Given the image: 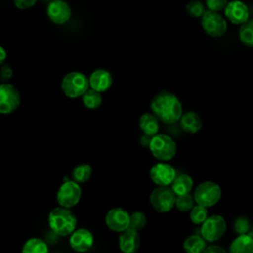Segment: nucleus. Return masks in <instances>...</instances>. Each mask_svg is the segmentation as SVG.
Returning a JSON list of instances; mask_svg holds the SVG:
<instances>
[{
    "mask_svg": "<svg viewBox=\"0 0 253 253\" xmlns=\"http://www.w3.org/2000/svg\"><path fill=\"white\" fill-rule=\"evenodd\" d=\"M150 109L159 121L167 125L177 123L183 114L180 100L169 91H161L156 94L150 102Z\"/></svg>",
    "mask_w": 253,
    "mask_h": 253,
    "instance_id": "obj_1",
    "label": "nucleus"
},
{
    "mask_svg": "<svg viewBox=\"0 0 253 253\" xmlns=\"http://www.w3.org/2000/svg\"><path fill=\"white\" fill-rule=\"evenodd\" d=\"M76 224L77 218L68 208H54L48 214V225L59 236L69 235L76 228Z\"/></svg>",
    "mask_w": 253,
    "mask_h": 253,
    "instance_id": "obj_2",
    "label": "nucleus"
},
{
    "mask_svg": "<svg viewBox=\"0 0 253 253\" xmlns=\"http://www.w3.org/2000/svg\"><path fill=\"white\" fill-rule=\"evenodd\" d=\"M148 147L151 154L160 161H169L176 155L177 145L172 137L166 134H154L150 137Z\"/></svg>",
    "mask_w": 253,
    "mask_h": 253,
    "instance_id": "obj_3",
    "label": "nucleus"
},
{
    "mask_svg": "<svg viewBox=\"0 0 253 253\" xmlns=\"http://www.w3.org/2000/svg\"><path fill=\"white\" fill-rule=\"evenodd\" d=\"M89 89L87 76L80 71L67 73L61 81V90L68 98L75 99L81 97Z\"/></svg>",
    "mask_w": 253,
    "mask_h": 253,
    "instance_id": "obj_4",
    "label": "nucleus"
},
{
    "mask_svg": "<svg viewBox=\"0 0 253 253\" xmlns=\"http://www.w3.org/2000/svg\"><path fill=\"white\" fill-rule=\"evenodd\" d=\"M194 201L203 207L214 206L221 198V189L218 184L212 181L202 182L195 190Z\"/></svg>",
    "mask_w": 253,
    "mask_h": 253,
    "instance_id": "obj_5",
    "label": "nucleus"
},
{
    "mask_svg": "<svg viewBox=\"0 0 253 253\" xmlns=\"http://www.w3.org/2000/svg\"><path fill=\"white\" fill-rule=\"evenodd\" d=\"M176 195L168 186H158L155 188L150 196L149 202L152 208L158 212H168L175 206Z\"/></svg>",
    "mask_w": 253,
    "mask_h": 253,
    "instance_id": "obj_6",
    "label": "nucleus"
},
{
    "mask_svg": "<svg viewBox=\"0 0 253 253\" xmlns=\"http://www.w3.org/2000/svg\"><path fill=\"white\" fill-rule=\"evenodd\" d=\"M201 224V236L209 242H214L220 239L226 231V221L218 214L207 216Z\"/></svg>",
    "mask_w": 253,
    "mask_h": 253,
    "instance_id": "obj_7",
    "label": "nucleus"
},
{
    "mask_svg": "<svg viewBox=\"0 0 253 253\" xmlns=\"http://www.w3.org/2000/svg\"><path fill=\"white\" fill-rule=\"evenodd\" d=\"M201 25L203 30L211 37H221L227 29L225 19L215 11L206 10L201 16Z\"/></svg>",
    "mask_w": 253,
    "mask_h": 253,
    "instance_id": "obj_8",
    "label": "nucleus"
},
{
    "mask_svg": "<svg viewBox=\"0 0 253 253\" xmlns=\"http://www.w3.org/2000/svg\"><path fill=\"white\" fill-rule=\"evenodd\" d=\"M81 198V187L75 181H66L58 189L56 200L60 207L71 209L76 206Z\"/></svg>",
    "mask_w": 253,
    "mask_h": 253,
    "instance_id": "obj_9",
    "label": "nucleus"
},
{
    "mask_svg": "<svg viewBox=\"0 0 253 253\" xmlns=\"http://www.w3.org/2000/svg\"><path fill=\"white\" fill-rule=\"evenodd\" d=\"M21 103V96L16 87L12 84L0 85V114L13 113Z\"/></svg>",
    "mask_w": 253,
    "mask_h": 253,
    "instance_id": "obj_10",
    "label": "nucleus"
},
{
    "mask_svg": "<svg viewBox=\"0 0 253 253\" xmlns=\"http://www.w3.org/2000/svg\"><path fill=\"white\" fill-rule=\"evenodd\" d=\"M175 176L176 170L172 165L166 163V161L154 164L149 171L150 179L157 186H169Z\"/></svg>",
    "mask_w": 253,
    "mask_h": 253,
    "instance_id": "obj_11",
    "label": "nucleus"
},
{
    "mask_svg": "<svg viewBox=\"0 0 253 253\" xmlns=\"http://www.w3.org/2000/svg\"><path fill=\"white\" fill-rule=\"evenodd\" d=\"M46 14L52 23L63 25L68 22L71 17V8L68 3L63 0H52L46 8Z\"/></svg>",
    "mask_w": 253,
    "mask_h": 253,
    "instance_id": "obj_12",
    "label": "nucleus"
},
{
    "mask_svg": "<svg viewBox=\"0 0 253 253\" xmlns=\"http://www.w3.org/2000/svg\"><path fill=\"white\" fill-rule=\"evenodd\" d=\"M105 220L110 230L122 232L128 227L129 213L122 208H114L107 212Z\"/></svg>",
    "mask_w": 253,
    "mask_h": 253,
    "instance_id": "obj_13",
    "label": "nucleus"
},
{
    "mask_svg": "<svg viewBox=\"0 0 253 253\" xmlns=\"http://www.w3.org/2000/svg\"><path fill=\"white\" fill-rule=\"evenodd\" d=\"M223 10L225 17L233 24L241 25L249 19V9L247 5L240 0L227 2Z\"/></svg>",
    "mask_w": 253,
    "mask_h": 253,
    "instance_id": "obj_14",
    "label": "nucleus"
},
{
    "mask_svg": "<svg viewBox=\"0 0 253 253\" xmlns=\"http://www.w3.org/2000/svg\"><path fill=\"white\" fill-rule=\"evenodd\" d=\"M69 235L70 247L77 252H85L89 250L94 243L93 234L86 228L74 229Z\"/></svg>",
    "mask_w": 253,
    "mask_h": 253,
    "instance_id": "obj_15",
    "label": "nucleus"
},
{
    "mask_svg": "<svg viewBox=\"0 0 253 253\" xmlns=\"http://www.w3.org/2000/svg\"><path fill=\"white\" fill-rule=\"evenodd\" d=\"M88 81L89 87H91V89L102 93L111 88L113 84V77L108 70L100 68L94 70L91 73Z\"/></svg>",
    "mask_w": 253,
    "mask_h": 253,
    "instance_id": "obj_16",
    "label": "nucleus"
},
{
    "mask_svg": "<svg viewBox=\"0 0 253 253\" xmlns=\"http://www.w3.org/2000/svg\"><path fill=\"white\" fill-rule=\"evenodd\" d=\"M140 245L139 233L136 230L126 228L119 236V247L124 253H134Z\"/></svg>",
    "mask_w": 253,
    "mask_h": 253,
    "instance_id": "obj_17",
    "label": "nucleus"
},
{
    "mask_svg": "<svg viewBox=\"0 0 253 253\" xmlns=\"http://www.w3.org/2000/svg\"><path fill=\"white\" fill-rule=\"evenodd\" d=\"M179 122L182 129L190 134H194L202 128V120L200 116L193 111L182 114Z\"/></svg>",
    "mask_w": 253,
    "mask_h": 253,
    "instance_id": "obj_18",
    "label": "nucleus"
},
{
    "mask_svg": "<svg viewBox=\"0 0 253 253\" xmlns=\"http://www.w3.org/2000/svg\"><path fill=\"white\" fill-rule=\"evenodd\" d=\"M139 128L148 136H152L158 133L159 130V120L152 113H144L139 118Z\"/></svg>",
    "mask_w": 253,
    "mask_h": 253,
    "instance_id": "obj_19",
    "label": "nucleus"
},
{
    "mask_svg": "<svg viewBox=\"0 0 253 253\" xmlns=\"http://www.w3.org/2000/svg\"><path fill=\"white\" fill-rule=\"evenodd\" d=\"M253 251V238L251 234H239L230 244L231 253H251Z\"/></svg>",
    "mask_w": 253,
    "mask_h": 253,
    "instance_id": "obj_20",
    "label": "nucleus"
},
{
    "mask_svg": "<svg viewBox=\"0 0 253 253\" xmlns=\"http://www.w3.org/2000/svg\"><path fill=\"white\" fill-rule=\"evenodd\" d=\"M193 184L194 182L191 176L187 174H179V175L176 174L174 180L170 185L173 193L176 196H178V195L190 193L193 188Z\"/></svg>",
    "mask_w": 253,
    "mask_h": 253,
    "instance_id": "obj_21",
    "label": "nucleus"
},
{
    "mask_svg": "<svg viewBox=\"0 0 253 253\" xmlns=\"http://www.w3.org/2000/svg\"><path fill=\"white\" fill-rule=\"evenodd\" d=\"M206 246V240L200 235L188 236L183 242V248L188 253H202Z\"/></svg>",
    "mask_w": 253,
    "mask_h": 253,
    "instance_id": "obj_22",
    "label": "nucleus"
},
{
    "mask_svg": "<svg viewBox=\"0 0 253 253\" xmlns=\"http://www.w3.org/2000/svg\"><path fill=\"white\" fill-rule=\"evenodd\" d=\"M22 251L24 253H46L48 252V247L42 239L33 237L26 241Z\"/></svg>",
    "mask_w": 253,
    "mask_h": 253,
    "instance_id": "obj_23",
    "label": "nucleus"
},
{
    "mask_svg": "<svg viewBox=\"0 0 253 253\" xmlns=\"http://www.w3.org/2000/svg\"><path fill=\"white\" fill-rule=\"evenodd\" d=\"M81 97L84 106L88 109H97L103 103V97L101 93L93 89H87V91Z\"/></svg>",
    "mask_w": 253,
    "mask_h": 253,
    "instance_id": "obj_24",
    "label": "nucleus"
},
{
    "mask_svg": "<svg viewBox=\"0 0 253 253\" xmlns=\"http://www.w3.org/2000/svg\"><path fill=\"white\" fill-rule=\"evenodd\" d=\"M92 175V167L89 164L83 163L75 166L72 170V179L78 184L87 182Z\"/></svg>",
    "mask_w": 253,
    "mask_h": 253,
    "instance_id": "obj_25",
    "label": "nucleus"
},
{
    "mask_svg": "<svg viewBox=\"0 0 253 253\" xmlns=\"http://www.w3.org/2000/svg\"><path fill=\"white\" fill-rule=\"evenodd\" d=\"M239 39L243 44L248 47L253 45V22L252 20H247L245 23L241 24L239 29Z\"/></svg>",
    "mask_w": 253,
    "mask_h": 253,
    "instance_id": "obj_26",
    "label": "nucleus"
},
{
    "mask_svg": "<svg viewBox=\"0 0 253 253\" xmlns=\"http://www.w3.org/2000/svg\"><path fill=\"white\" fill-rule=\"evenodd\" d=\"M194 198L190 193L178 195L175 198V206L176 208L181 211H190L194 206Z\"/></svg>",
    "mask_w": 253,
    "mask_h": 253,
    "instance_id": "obj_27",
    "label": "nucleus"
},
{
    "mask_svg": "<svg viewBox=\"0 0 253 253\" xmlns=\"http://www.w3.org/2000/svg\"><path fill=\"white\" fill-rule=\"evenodd\" d=\"M208 216V210L206 207L201 205L193 206L190 210V219L195 224H201Z\"/></svg>",
    "mask_w": 253,
    "mask_h": 253,
    "instance_id": "obj_28",
    "label": "nucleus"
},
{
    "mask_svg": "<svg viewBox=\"0 0 253 253\" xmlns=\"http://www.w3.org/2000/svg\"><path fill=\"white\" fill-rule=\"evenodd\" d=\"M146 224V216L141 211H134L129 214V223L128 227L130 229L139 231L141 230Z\"/></svg>",
    "mask_w": 253,
    "mask_h": 253,
    "instance_id": "obj_29",
    "label": "nucleus"
},
{
    "mask_svg": "<svg viewBox=\"0 0 253 253\" xmlns=\"http://www.w3.org/2000/svg\"><path fill=\"white\" fill-rule=\"evenodd\" d=\"M186 11L190 16L194 18H199L204 14L206 9H205V5L202 2L194 0L189 2L186 5Z\"/></svg>",
    "mask_w": 253,
    "mask_h": 253,
    "instance_id": "obj_30",
    "label": "nucleus"
},
{
    "mask_svg": "<svg viewBox=\"0 0 253 253\" xmlns=\"http://www.w3.org/2000/svg\"><path fill=\"white\" fill-rule=\"evenodd\" d=\"M233 229L238 234L247 233L250 229V223L245 217H238L233 224Z\"/></svg>",
    "mask_w": 253,
    "mask_h": 253,
    "instance_id": "obj_31",
    "label": "nucleus"
},
{
    "mask_svg": "<svg viewBox=\"0 0 253 253\" xmlns=\"http://www.w3.org/2000/svg\"><path fill=\"white\" fill-rule=\"evenodd\" d=\"M227 2V0H206V6L209 10L219 12L224 9Z\"/></svg>",
    "mask_w": 253,
    "mask_h": 253,
    "instance_id": "obj_32",
    "label": "nucleus"
},
{
    "mask_svg": "<svg viewBox=\"0 0 253 253\" xmlns=\"http://www.w3.org/2000/svg\"><path fill=\"white\" fill-rule=\"evenodd\" d=\"M13 1L15 6L21 10L29 9L33 7L37 2V0H13Z\"/></svg>",
    "mask_w": 253,
    "mask_h": 253,
    "instance_id": "obj_33",
    "label": "nucleus"
},
{
    "mask_svg": "<svg viewBox=\"0 0 253 253\" xmlns=\"http://www.w3.org/2000/svg\"><path fill=\"white\" fill-rule=\"evenodd\" d=\"M204 252L205 253H225L226 250L218 245H210L208 247L206 246Z\"/></svg>",
    "mask_w": 253,
    "mask_h": 253,
    "instance_id": "obj_34",
    "label": "nucleus"
},
{
    "mask_svg": "<svg viewBox=\"0 0 253 253\" xmlns=\"http://www.w3.org/2000/svg\"><path fill=\"white\" fill-rule=\"evenodd\" d=\"M12 75H13V71H12V69L8 65H4L1 68V77L3 79L8 80Z\"/></svg>",
    "mask_w": 253,
    "mask_h": 253,
    "instance_id": "obj_35",
    "label": "nucleus"
},
{
    "mask_svg": "<svg viewBox=\"0 0 253 253\" xmlns=\"http://www.w3.org/2000/svg\"><path fill=\"white\" fill-rule=\"evenodd\" d=\"M6 57H7V52H6V50L4 49V47H2V46L0 45V64H2V63L5 61Z\"/></svg>",
    "mask_w": 253,
    "mask_h": 253,
    "instance_id": "obj_36",
    "label": "nucleus"
}]
</instances>
